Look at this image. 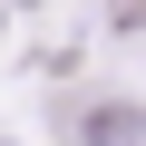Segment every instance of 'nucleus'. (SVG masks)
I'll return each mask as SVG.
<instances>
[{
  "label": "nucleus",
  "mask_w": 146,
  "mask_h": 146,
  "mask_svg": "<svg viewBox=\"0 0 146 146\" xmlns=\"http://www.w3.org/2000/svg\"><path fill=\"white\" fill-rule=\"evenodd\" d=\"M146 136V117L117 98V107H78V146H136Z\"/></svg>",
  "instance_id": "nucleus-1"
}]
</instances>
